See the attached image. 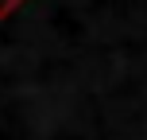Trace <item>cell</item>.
Instances as JSON below:
<instances>
[{
  "instance_id": "obj_1",
  "label": "cell",
  "mask_w": 147,
  "mask_h": 140,
  "mask_svg": "<svg viewBox=\"0 0 147 140\" xmlns=\"http://www.w3.org/2000/svg\"><path fill=\"white\" fill-rule=\"evenodd\" d=\"M16 4H20V0H0V16H4V12H12Z\"/></svg>"
}]
</instances>
